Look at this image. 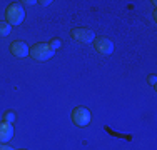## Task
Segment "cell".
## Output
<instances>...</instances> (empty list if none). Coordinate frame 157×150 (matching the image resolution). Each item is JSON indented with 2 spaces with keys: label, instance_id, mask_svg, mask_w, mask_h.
<instances>
[{
  "label": "cell",
  "instance_id": "cell-2",
  "mask_svg": "<svg viewBox=\"0 0 157 150\" xmlns=\"http://www.w3.org/2000/svg\"><path fill=\"white\" fill-rule=\"evenodd\" d=\"M25 12H24V7L18 5V3H10L5 10V18H7V24L10 27H15V25H20L24 22Z\"/></svg>",
  "mask_w": 157,
  "mask_h": 150
},
{
  "label": "cell",
  "instance_id": "cell-8",
  "mask_svg": "<svg viewBox=\"0 0 157 150\" xmlns=\"http://www.w3.org/2000/svg\"><path fill=\"white\" fill-rule=\"evenodd\" d=\"M10 30H12V27L7 22H0V35L2 37H7L10 33Z\"/></svg>",
  "mask_w": 157,
  "mask_h": 150
},
{
  "label": "cell",
  "instance_id": "cell-11",
  "mask_svg": "<svg viewBox=\"0 0 157 150\" xmlns=\"http://www.w3.org/2000/svg\"><path fill=\"white\" fill-rule=\"evenodd\" d=\"M149 82H151L152 87H155V75H149Z\"/></svg>",
  "mask_w": 157,
  "mask_h": 150
},
{
  "label": "cell",
  "instance_id": "cell-10",
  "mask_svg": "<svg viewBox=\"0 0 157 150\" xmlns=\"http://www.w3.org/2000/svg\"><path fill=\"white\" fill-rule=\"evenodd\" d=\"M59 47H60V40H59V39H55V40H52V42H50V48H52V50H55V48H59Z\"/></svg>",
  "mask_w": 157,
  "mask_h": 150
},
{
  "label": "cell",
  "instance_id": "cell-4",
  "mask_svg": "<svg viewBox=\"0 0 157 150\" xmlns=\"http://www.w3.org/2000/svg\"><path fill=\"white\" fill-rule=\"evenodd\" d=\"M72 37L77 40V42H82V43H90L95 40V33L94 30L90 28H85V27H77L72 30Z\"/></svg>",
  "mask_w": 157,
  "mask_h": 150
},
{
  "label": "cell",
  "instance_id": "cell-3",
  "mask_svg": "<svg viewBox=\"0 0 157 150\" xmlns=\"http://www.w3.org/2000/svg\"><path fill=\"white\" fill-rule=\"evenodd\" d=\"M72 122L77 127H85L90 122V112L85 107H75L72 110Z\"/></svg>",
  "mask_w": 157,
  "mask_h": 150
},
{
  "label": "cell",
  "instance_id": "cell-7",
  "mask_svg": "<svg viewBox=\"0 0 157 150\" xmlns=\"http://www.w3.org/2000/svg\"><path fill=\"white\" fill-rule=\"evenodd\" d=\"M13 137V123L0 122V144H7Z\"/></svg>",
  "mask_w": 157,
  "mask_h": 150
},
{
  "label": "cell",
  "instance_id": "cell-1",
  "mask_svg": "<svg viewBox=\"0 0 157 150\" xmlns=\"http://www.w3.org/2000/svg\"><path fill=\"white\" fill-rule=\"evenodd\" d=\"M29 55H30L33 60H37V62H45V60L54 57V50L50 48L48 43L39 42V43L32 45V47L29 48Z\"/></svg>",
  "mask_w": 157,
  "mask_h": 150
},
{
  "label": "cell",
  "instance_id": "cell-6",
  "mask_svg": "<svg viewBox=\"0 0 157 150\" xmlns=\"http://www.w3.org/2000/svg\"><path fill=\"white\" fill-rule=\"evenodd\" d=\"M10 52H12L15 57L18 58H24L29 55V47L25 42H22V40H17V42H12L10 43Z\"/></svg>",
  "mask_w": 157,
  "mask_h": 150
},
{
  "label": "cell",
  "instance_id": "cell-12",
  "mask_svg": "<svg viewBox=\"0 0 157 150\" xmlns=\"http://www.w3.org/2000/svg\"><path fill=\"white\" fill-rule=\"evenodd\" d=\"M0 150H13L10 145H7V144H0Z\"/></svg>",
  "mask_w": 157,
  "mask_h": 150
},
{
  "label": "cell",
  "instance_id": "cell-9",
  "mask_svg": "<svg viewBox=\"0 0 157 150\" xmlns=\"http://www.w3.org/2000/svg\"><path fill=\"white\" fill-rule=\"evenodd\" d=\"M15 114H13V112H5V114H3V122H9V123H13L15 122Z\"/></svg>",
  "mask_w": 157,
  "mask_h": 150
},
{
  "label": "cell",
  "instance_id": "cell-5",
  "mask_svg": "<svg viewBox=\"0 0 157 150\" xmlns=\"http://www.w3.org/2000/svg\"><path fill=\"white\" fill-rule=\"evenodd\" d=\"M94 47H95V50L102 55H109V54H112V50H114V43H112L107 37H95Z\"/></svg>",
  "mask_w": 157,
  "mask_h": 150
}]
</instances>
